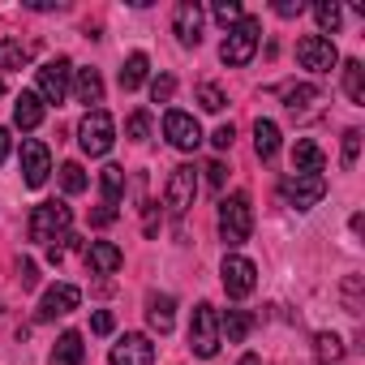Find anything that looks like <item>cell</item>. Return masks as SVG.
Wrapping results in <instances>:
<instances>
[{
    "instance_id": "obj_1",
    "label": "cell",
    "mask_w": 365,
    "mask_h": 365,
    "mask_svg": "<svg viewBox=\"0 0 365 365\" xmlns=\"http://www.w3.org/2000/svg\"><path fill=\"white\" fill-rule=\"evenodd\" d=\"M31 241L35 245H48V258L61 262L65 258V241H69V228H73V211L65 202H39L31 211Z\"/></svg>"
},
{
    "instance_id": "obj_2",
    "label": "cell",
    "mask_w": 365,
    "mask_h": 365,
    "mask_svg": "<svg viewBox=\"0 0 365 365\" xmlns=\"http://www.w3.org/2000/svg\"><path fill=\"white\" fill-rule=\"evenodd\" d=\"M250 232H254V202H250V194H228L220 202V237H224V245L237 250V245L250 241Z\"/></svg>"
},
{
    "instance_id": "obj_3",
    "label": "cell",
    "mask_w": 365,
    "mask_h": 365,
    "mask_svg": "<svg viewBox=\"0 0 365 365\" xmlns=\"http://www.w3.org/2000/svg\"><path fill=\"white\" fill-rule=\"evenodd\" d=\"M220 344H224V335H220V309H215L211 301L194 305V318H190V348H194L202 361H211V356L220 352Z\"/></svg>"
},
{
    "instance_id": "obj_4",
    "label": "cell",
    "mask_w": 365,
    "mask_h": 365,
    "mask_svg": "<svg viewBox=\"0 0 365 365\" xmlns=\"http://www.w3.org/2000/svg\"><path fill=\"white\" fill-rule=\"evenodd\" d=\"M258 39H262V26L254 22V18H241L228 35H224V43H220V61L224 65H250L254 61V52H258Z\"/></svg>"
},
{
    "instance_id": "obj_5",
    "label": "cell",
    "mask_w": 365,
    "mask_h": 365,
    "mask_svg": "<svg viewBox=\"0 0 365 365\" xmlns=\"http://www.w3.org/2000/svg\"><path fill=\"white\" fill-rule=\"evenodd\" d=\"M112 142H116V120H112L103 108L86 112V116H82V125H78V146H82L91 159H99V155H108V150H112Z\"/></svg>"
},
{
    "instance_id": "obj_6",
    "label": "cell",
    "mask_w": 365,
    "mask_h": 365,
    "mask_svg": "<svg viewBox=\"0 0 365 365\" xmlns=\"http://www.w3.org/2000/svg\"><path fill=\"white\" fill-rule=\"evenodd\" d=\"M194 198H198V172H194V163L172 168L168 190H163V207H168V215H172V220H180V215L194 207Z\"/></svg>"
},
{
    "instance_id": "obj_7",
    "label": "cell",
    "mask_w": 365,
    "mask_h": 365,
    "mask_svg": "<svg viewBox=\"0 0 365 365\" xmlns=\"http://www.w3.org/2000/svg\"><path fill=\"white\" fill-rule=\"evenodd\" d=\"M279 194H284L288 207L309 211V207H318V202L327 198V176H322V172H292L284 185H279Z\"/></svg>"
},
{
    "instance_id": "obj_8",
    "label": "cell",
    "mask_w": 365,
    "mask_h": 365,
    "mask_svg": "<svg viewBox=\"0 0 365 365\" xmlns=\"http://www.w3.org/2000/svg\"><path fill=\"white\" fill-rule=\"evenodd\" d=\"M69 82H73V65H69V56H56V61H48V65L35 73V95H39L43 103H65Z\"/></svg>"
},
{
    "instance_id": "obj_9",
    "label": "cell",
    "mask_w": 365,
    "mask_h": 365,
    "mask_svg": "<svg viewBox=\"0 0 365 365\" xmlns=\"http://www.w3.org/2000/svg\"><path fill=\"white\" fill-rule=\"evenodd\" d=\"M297 61H301V69H309V73H331V69L339 65V52H335V43H331L327 35H305V39L297 43Z\"/></svg>"
},
{
    "instance_id": "obj_10",
    "label": "cell",
    "mask_w": 365,
    "mask_h": 365,
    "mask_svg": "<svg viewBox=\"0 0 365 365\" xmlns=\"http://www.w3.org/2000/svg\"><path fill=\"white\" fill-rule=\"evenodd\" d=\"M220 275H224V292L228 297H250L258 288V267L250 258H241V254H228L224 267H220Z\"/></svg>"
},
{
    "instance_id": "obj_11",
    "label": "cell",
    "mask_w": 365,
    "mask_h": 365,
    "mask_svg": "<svg viewBox=\"0 0 365 365\" xmlns=\"http://www.w3.org/2000/svg\"><path fill=\"white\" fill-rule=\"evenodd\" d=\"M163 138H168L176 150H198V142H202V129H198V120H194L190 112L172 108V112L163 116Z\"/></svg>"
},
{
    "instance_id": "obj_12",
    "label": "cell",
    "mask_w": 365,
    "mask_h": 365,
    "mask_svg": "<svg viewBox=\"0 0 365 365\" xmlns=\"http://www.w3.org/2000/svg\"><path fill=\"white\" fill-rule=\"evenodd\" d=\"M78 305H82V292H78L73 284H52V288L43 292V301H39V322L65 318V314H73Z\"/></svg>"
},
{
    "instance_id": "obj_13",
    "label": "cell",
    "mask_w": 365,
    "mask_h": 365,
    "mask_svg": "<svg viewBox=\"0 0 365 365\" xmlns=\"http://www.w3.org/2000/svg\"><path fill=\"white\" fill-rule=\"evenodd\" d=\"M112 365H155V344H150V335H125V339H116L112 344V356H108Z\"/></svg>"
},
{
    "instance_id": "obj_14",
    "label": "cell",
    "mask_w": 365,
    "mask_h": 365,
    "mask_svg": "<svg viewBox=\"0 0 365 365\" xmlns=\"http://www.w3.org/2000/svg\"><path fill=\"white\" fill-rule=\"evenodd\" d=\"M172 35L185 48H198V39H202V9L194 5V0H180V5L172 9Z\"/></svg>"
},
{
    "instance_id": "obj_15",
    "label": "cell",
    "mask_w": 365,
    "mask_h": 365,
    "mask_svg": "<svg viewBox=\"0 0 365 365\" xmlns=\"http://www.w3.org/2000/svg\"><path fill=\"white\" fill-rule=\"evenodd\" d=\"M48 172H52V155H48V146L43 142H22V180L31 190H39L43 180H48Z\"/></svg>"
},
{
    "instance_id": "obj_16",
    "label": "cell",
    "mask_w": 365,
    "mask_h": 365,
    "mask_svg": "<svg viewBox=\"0 0 365 365\" xmlns=\"http://www.w3.org/2000/svg\"><path fill=\"white\" fill-rule=\"evenodd\" d=\"M86 267H91L95 275H112V271L125 267V254H120V245H112V241H91V250H86Z\"/></svg>"
},
{
    "instance_id": "obj_17",
    "label": "cell",
    "mask_w": 365,
    "mask_h": 365,
    "mask_svg": "<svg viewBox=\"0 0 365 365\" xmlns=\"http://www.w3.org/2000/svg\"><path fill=\"white\" fill-rule=\"evenodd\" d=\"M35 43L31 39H0V69L5 73H14V69H26L31 61H35Z\"/></svg>"
},
{
    "instance_id": "obj_18",
    "label": "cell",
    "mask_w": 365,
    "mask_h": 365,
    "mask_svg": "<svg viewBox=\"0 0 365 365\" xmlns=\"http://www.w3.org/2000/svg\"><path fill=\"white\" fill-rule=\"evenodd\" d=\"M78 78H73V95H78V103H86L91 112L103 103V78H99V69H73Z\"/></svg>"
},
{
    "instance_id": "obj_19",
    "label": "cell",
    "mask_w": 365,
    "mask_h": 365,
    "mask_svg": "<svg viewBox=\"0 0 365 365\" xmlns=\"http://www.w3.org/2000/svg\"><path fill=\"white\" fill-rule=\"evenodd\" d=\"M279 99H284V108H288L292 116H305L322 95H318V86H309V82H292V86L279 91Z\"/></svg>"
},
{
    "instance_id": "obj_20",
    "label": "cell",
    "mask_w": 365,
    "mask_h": 365,
    "mask_svg": "<svg viewBox=\"0 0 365 365\" xmlns=\"http://www.w3.org/2000/svg\"><path fill=\"white\" fill-rule=\"evenodd\" d=\"M14 125L18 129H39L43 125V99L35 91H22L18 103H14Z\"/></svg>"
},
{
    "instance_id": "obj_21",
    "label": "cell",
    "mask_w": 365,
    "mask_h": 365,
    "mask_svg": "<svg viewBox=\"0 0 365 365\" xmlns=\"http://www.w3.org/2000/svg\"><path fill=\"white\" fill-rule=\"evenodd\" d=\"M86 361V344H82V331H65L52 348V365H82Z\"/></svg>"
},
{
    "instance_id": "obj_22",
    "label": "cell",
    "mask_w": 365,
    "mask_h": 365,
    "mask_svg": "<svg viewBox=\"0 0 365 365\" xmlns=\"http://www.w3.org/2000/svg\"><path fill=\"white\" fill-rule=\"evenodd\" d=\"M254 150H258V159H275L279 155V125L275 120H254Z\"/></svg>"
},
{
    "instance_id": "obj_23",
    "label": "cell",
    "mask_w": 365,
    "mask_h": 365,
    "mask_svg": "<svg viewBox=\"0 0 365 365\" xmlns=\"http://www.w3.org/2000/svg\"><path fill=\"white\" fill-rule=\"evenodd\" d=\"M322 163H327V155H322L318 142L301 138V142L292 146V172H322Z\"/></svg>"
},
{
    "instance_id": "obj_24",
    "label": "cell",
    "mask_w": 365,
    "mask_h": 365,
    "mask_svg": "<svg viewBox=\"0 0 365 365\" xmlns=\"http://www.w3.org/2000/svg\"><path fill=\"white\" fill-rule=\"evenodd\" d=\"M172 309H176V301H172V297H146V322H150L159 335H168V331H172V322H176V314H172Z\"/></svg>"
},
{
    "instance_id": "obj_25",
    "label": "cell",
    "mask_w": 365,
    "mask_h": 365,
    "mask_svg": "<svg viewBox=\"0 0 365 365\" xmlns=\"http://www.w3.org/2000/svg\"><path fill=\"white\" fill-rule=\"evenodd\" d=\"M99 194H103V207H116V202L125 198V168L108 163V168L99 172Z\"/></svg>"
},
{
    "instance_id": "obj_26",
    "label": "cell",
    "mask_w": 365,
    "mask_h": 365,
    "mask_svg": "<svg viewBox=\"0 0 365 365\" xmlns=\"http://www.w3.org/2000/svg\"><path fill=\"white\" fill-rule=\"evenodd\" d=\"M250 327H254V318H250L245 309H228V314H220V335H224L228 344H245Z\"/></svg>"
},
{
    "instance_id": "obj_27",
    "label": "cell",
    "mask_w": 365,
    "mask_h": 365,
    "mask_svg": "<svg viewBox=\"0 0 365 365\" xmlns=\"http://www.w3.org/2000/svg\"><path fill=\"white\" fill-rule=\"evenodd\" d=\"M146 73H150L146 52H133V56L125 61V69H120V91H138V86L146 82Z\"/></svg>"
},
{
    "instance_id": "obj_28",
    "label": "cell",
    "mask_w": 365,
    "mask_h": 365,
    "mask_svg": "<svg viewBox=\"0 0 365 365\" xmlns=\"http://www.w3.org/2000/svg\"><path fill=\"white\" fill-rule=\"evenodd\" d=\"M344 91L352 103H365V65L361 61H344Z\"/></svg>"
},
{
    "instance_id": "obj_29",
    "label": "cell",
    "mask_w": 365,
    "mask_h": 365,
    "mask_svg": "<svg viewBox=\"0 0 365 365\" xmlns=\"http://www.w3.org/2000/svg\"><path fill=\"white\" fill-rule=\"evenodd\" d=\"M314 352H318L322 365H339L344 361V339L331 335V331H322V335H314Z\"/></svg>"
},
{
    "instance_id": "obj_30",
    "label": "cell",
    "mask_w": 365,
    "mask_h": 365,
    "mask_svg": "<svg viewBox=\"0 0 365 365\" xmlns=\"http://www.w3.org/2000/svg\"><path fill=\"white\" fill-rule=\"evenodd\" d=\"M61 185H65V194H82V190H86L82 163H61Z\"/></svg>"
},
{
    "instance_id": "obj_31",
    "label": "cell",
    "mask_w": 365,
    "mask_h": 365,
    "mask_svg": "<svg viewBox=\"0 0 365 365\" xmlns=\"http://www.w3.org/2000/svg\"><path fill=\"white\" fill-rule=\"evenodd\" d=\"M314 22H318L322 35H327V31H339L344 14H339V5H327V0H322V5H314Z\"/></svg>"
},
{
    "instance_id": "obj_32",
    "label": "cell",
    "mask_w": 365,
    "mask_h": 365,
    "mask_svg": "<svg viewBox=\"0 0 365 365\" xmlns=\"http://www.w3.org/2000/svg\"><path fill=\"white\" fill-rule=\"evenodd\" d=\"M198 103H202V112H224L228 99H224V91H220L215 82H202V86H198Z\"/></svg>"
},
{
    "instance_id": "obj_33",
    "label": "cell",
    "mask_w": 365,
    "mask_h": 365,
    "mask_svg": "<svg viewBox=\"0 0 365 365\" xmlns=\"http://www.w3.org/2000/svg\"><path fill=\"white\" fill-rule=\"evenodd\" d=\"M125 138H129V142H146V138H150V112H133V116L125 120Z\"/></svg>"
},
{
    "instance_id": "obj_34",
    "label": "cell",
    "mask_w": 365,
    "mask_h": 365,
    "mask_svg": "<svg viewBox=\"0 0 365 365\" xmlns=\"http://www.w3.org/2000/svg\"><path fill=\"white\" fill-rule=\"evenodd\" d=\"M211 14H215V18H220V22H224L228 31H232V26H237V22L245 18V9L237 5V0H215V9H211Z\"/></svg>"
},
{
    "instance_id": "obj_35",
    "label": "cell",
    "mask_w": 365,
    "mask_h": 365,
    "mask_svg": "<svg viewBox=\"0 0 365 365\" xmlns=\"http://www.w3.org/2000/svg\"><path fill=\"white\" fill-rule=\"evenodd\" d=\"M172 95H176V78H172V73H159V78L150 82V99H155V103H172Z\"/></svg>"
},
{
    "instance_id": "obj_36",
    "label": "cell",
    "mask_w": 365,
    "mask_h": 365,
    "mask_svg": "<svg viewBox=\"0 0 365 365\" xmlns=\"http://www.w3.org/2000/svg\"><path fill=\"white\" fill-rule=\"evenodd\" d=\"M356 150H361V129H348L344 133V168L356 163Z\"/></svg>"
},
{
    "instance_id": "obj_37",
    "label": "cell",
    "mask_w": 365,
    "mask_h": 365,
    "mask_svg": "<svg viewBox=\"0 0 365 365\" xmlns=\"http://www.w3.org/2000/svg\"><path fill=\"white\" fill-rule=\"evenodd\" d=\"M112 327H116V318H112L108 309H95V314H91V331H95V335H112Z\"/></svg>"
},
{
    "instance_id": "obj_38",
    "label": "cell",
    "mask_w": 365,
    "mask_h": 365,
    "mask_svg": "<svg viewBox=\"0 0 365 365\" xmlns=\"http://www.w3.org/2000/svg\"><path fill=\"white\" fill-rule=\"evenodd\" d=\"M211 142H215V146H220V150H228V146H232V142H237V129H232V125H220V129H215V133H211Z\"/></svg>"
},
{
    "instance_id": "obj_39",
    "label": "cell",
    "mask_w": 365,
    "mask_h": 365,
    "mask_svg": "<svg viewBox=\"0 0 365 365\" xmlns=\"http://www.w3.org/2000/svg\"><path fill=\"white\" fill-rule=\"evenodd\" d=\"M224 176H228V168H224L220 159H215V163H207V180H211V185H215V190L224 185Z\"/></svg>"
},
{
    "instance_id": "obj_40",
    "label": "cell",
    "mask_w": 365,
    "mask_h": 365,
    "mask_svg": "<svg viewBox=\"0 0 365 365\" xmlns=\"http://www.w3.org/2000/svg\"><path fill=\"white\" fill-rule=\"evenodd\" d=\"M301 9H305L301 0H279V5H275V14H279V18H297Z\"/></svg>"
},
{
    "instance_id": "obj_41",
    "label": "cell",
    "mask_w": 365,
    "mask_h": 365,
    "mask_svg": "<svg viewBox=\"0 0 365 365\" xmlns=\"http://www.w3.org/2000/svg\"><path fill=\"white\" fill-rule=\"evenodd\" d=\"M9 150H14V133H9V129H0V163L9 159Z\"/></svg>"
},
{
    "instance_id": "obj_42",
    "label": "cell",
    "mask_w": 365,
    "mask_h": 365,
    "mask_svg": "<svg viewBox=\"0 0 365 365\" xmlns=\"http://www.w3.org/2000/svg\"><path fill=\"white\" fill-rule=\"evenodd\" d=\"M112 220H116V207H99V211H95V224H99V228H108Z\"/></svg>"
},
{
    "instance_id": "obj_43",
    "label": "cell",
    "mask_w": 365,
    "mask_h": 365,
    "mask_svg": "<svg viewBox=\"0 0 365 365\" xmlns=\"http://www.w3.org/2000/svg\"><path fill=\"white\" fill-rule=\"evenodd\" d=\"M18 271H22V284H26V288H31V284H35V279H39V275H35V262H22V267H18Z\"/></svg>"
},
{
    "instance_id": "obj_44",
    "label": "cell",
    "mask_w": 365,
    "mask_h": 365,
    "mask_svg": "<svg viewBox=\"0 0 365 365\" xmlns=\"http://www.w3.org/2000/svg\"><path fill=\"white\" fill-rule=\"evenodd\" d=\"M237 365H262V356H254V352H245V356H241Z\"/></svg>"
},
{
    "instance_id": "obj_45",
    "label": "cell",
    "mask_w": 365,
    "mask_h": 365,
    "mask_svg": "<svg viewBox=\"0 0 365 365\" xmlns=\"http://www.w3.org/2000/svg\"><path fill=\"white\" fill-rule=\"evenodd\" d=\"M0 95H5V82H0Z\"/></svg>"
}]
</instances>
